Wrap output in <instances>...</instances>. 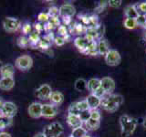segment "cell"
<instances>
[{"mask_svg": "<svg viewBox=\"0 0 146 137\" xmlns=\"http://www.w3.org/2000/svg\"><path fill=\"white\" fill-rule=\"evenodd\" d=\"M124 102V98L121 94H108L102 99V106L105 111L115 112Z\"/></svg>", "mask_w": 146, "mask_h": 137, "instance_id": "obj_1", "label": "cell"}, {"mask_svg": "<svg viewBox=\"0 0 146 137\" xmlns=\"http://www.w3.org/2000/svg\"><path fill=\"white\" fill-rule=\"evenodd\" d=\"M120 125L122 136L128 137L134 132L137 126V120L129 115H122L120 118Z\"/></svg>", "mask_w": 146, "mask_h": 137, "instance_id": "obj_2", "label": "cell"}, {"mask_svg": "<svg viewBox=\"0 0 146 137\" xmlns=\"http://www.w3.org/2000/svg\"><path fill=\"white\" fill-rule=\"evenodd\" d=\"M42 132L46 137H59L64 132V127L60 122H54L46 125Z\"/></svg>", "mask_w": 146, "mask_h": 137, "instance_id": "obj_3", "label": "cell"}, {"mask_svg": "<svg viewBox=\"0 0 146 137\" xmlns=\"http://www.w3.org/2000/svg\"><path fill=\"white\" fill-rule=\"evenodd\" d=\"M33 65V59L29 55H22L16 59L15 66L21 71H27Z\"/></svg>", "mask_w": 146, "mask_h": 137, "instance_id": "obj_4", "label": "cell"}, {"mask_svg": "<svg viewBox=\"0 0 146 137\" xmlns=\"http://www.w3.org/2000/svg\"><path fill=\"white\" fill-rule=\"evenodd\" d=\"M21 26V22L17 19V18L12 17H7L4 18L3 20V27L4 29L7 32L9 33H12V32H15L20 29Z\"/></svg>", "mask_w": 146, "mask_h": 137, "instance_id": "obj_5", "label": "cell"}, {"mask_svg": "<svg viewBox=\"0 0 146 137\" xmlns=\"http://www.w3.org/2000/svg\"><path fill=\"white\" fill-rule=\"evenodd\" d=\"M121 54L117 51L116 49H110L105 55V62L109 66H117L121 63Z\"/></svg>", "mask_w": 146, "mask_h": 137, "instance_id": "obj_6", "label": "cell"}, {"mask_svg": "<svg viewBox=\"0 0 146 137\" xmlns=\"http://www.w3.org/2000/svg\"><path fill=\"white\" fill-rule=\"evenodd\" d=\"M17 112V105L12 102H5L4 106L1 110V114L4 118L11 119L14 117Z\"/></svg>", "mask_w": 146, "mask_h": 137, "instance_id": "obj_7", "label": "cell"}, {"mask_svg": "<svg viewBox=\"0 0 146 137\" xmlns=\"http://www.w3.org/2000/svg\"><path fill=\"white\" fill-rule=\"evenodd\" d=\"M58 107L52 103H46L42 105V117L51 119L58 114Z\"/></svg>", "mask_w": 146, "mask_h": 137, "instance_id": "obj_8", "label": "cell"}, {"mask_svg": "<svg viewBox=\"0 0 146 137\" xmlns=\"http://www.w3.org/2000/svg\"><path fill=\"white\" fill-rule=\"evenodd\" d=\"M42 105L43 104L40 102H32L27 108L29 115L33 119H38L42 117Z\"/></svg>", "mask_w": 146, "mask_h": 137, "instance_id": "obj_9", "label": "cell"}, {"mask_svg": "<svg viewBox=\"0 0 146 137\" xmlns=\"http://www.w3.org/2000/svg\"><path fill=\"white\" fill-rule=\"evenodd\" d=\"M100 87L106 94H111L115 90V81L111 77H104L100 80Z\"/></svg>", "mask_w": 146, "mask_h": 137, "instance_id": "obj_10", "label": "cell"}, {"mask_svg": "<svg viewBox=\"0 0 146 137\" xmlns=\"http://www.w3.org/2000/svg\"><path fill=\"white\" fill-rule=\"evenodd\" d=\"M58 11H59V17H61L63 18L65 17L71 18L76 14V8L71 4H63L58 8Z\"/></svg>", "mask_w": 146, "mask_h": 137, "instance_id": "obj_11", "label": "cell"}, {"mask_svg": "<svg viewBox=\"0 0 146 137\" xmlns=\"http://www.w3.org/2000/svg\"><path fill=\"white\" fill-rule=\"evenodd\" d=\"M52 93V89L48 84H42L39 86L38 90H36L35 95L40 100H47L49 99L50 95Z\"/></svg>", "mask_w": 146, "mask_h": 137, "instance_id": "obj_12", "label": "cell"}, {"mask_svg": "<svg viewBox=\"0 0 146 137\" xmlns=\"http://www.w3.org/2000/svg\"><path fill=\"white\" fill-rule=\"evenodd\" d=\"M67 122L70 125L72 130L75 128H79L83 125V121L81 120L80 115H72V114H68L67 116Z\"/></svg>", "mask_w": 146, "mask_h": 137, "instance_id": "obj_13", "label": "cell"}, {"mask_svg": "<svg viewBox=\"0 0 146 137\" xmlns=\"http://www.w3.org/2000/svg\"><path fill=\"white\" fill-rule=\"evenodd\" d=\"M86 102L89 105L90 110H97L102 103V99L99 98L98 96H96L93 93H90L86 99Z\"/></svg>", "mask_w": 146, "mask_h": 137, "instance_id": "obj_14", "label": "cell"}, {"mask_svg": "<svg viewBox=\"0 0 146 137\" xmlns=\"http://www.w3.org/2000/svg\"><path fill=\"white\" fill-rule=\"evenodd\" d=\"M15 68L12 64H6L0 68V75L2 78H14Z\"/></svg>", "mask_w": 146, "mask_h": 137, "instance_id": "obj_15", "label": "cell"}, {"mask_svg": "<svg viewBox=\"0 0 146 137\" xmlns=\"http://www.w3.org/2000/svg\"><path fill=\"white\" fill-rule=\"evenodd\" d=\"M15 86L14 78H1L0 79V89L2 90H11Z\"/></svg>", "mask_w": 146, "mask_h": 137, "instance_id": "obj_16", "label": "cell"}, {"mask_svg": "<svg viewBox=\"0 0 146 137\" xmlns=\"http://www.w3.org/2000/svg\"><path fill=\"white\" fill-rule=\"evenodd\" d=\"M100 88V80L97 78H92L87 81V90L90 93H94L96 90Z\"/></svg>", "mask_w": 146, "mask_h": 137, "instance_id": "obj_17", "label": "cell"}, {"mask_svg": "<svg viewBox=\"0 0 146 137\" xmlns=\"http://www.w3.org/2000/svg\"><path fill=\"white\" fill-rule=\"evenodd\" d=\"M49 100L52 104L58 106V105H60L64 102V95L60 91H52Z\"/></svg>", "mask_w": 146, "mask_h": 137, "instance_id": "obj_18", "label": "cell"}, {"mask_svg": "<svg viewBox=\"0 0 146 137\" xmlns=\"http://www.w3.org/2000/svg\"><path fill=\"white\" fill-rule=\"evenodd\" d=\"M83 124L85 125V129L87 131H95L100 128V121L99 120H94V119H88L86 122H84Z\"/></svg>", "mask_w": 146, "mask_h": 137, "instance_id": "obj_19", "label": "cell"}, {"mask_svg": "<svg viewBox=\"0 0 146 137\" xmlns=\"http://www.w3.org/2000/svg\"><path fill=\"white\" fill-rule=\"evenodd\" d=\"M124 15L126 16V18H134L136 19L137 17H139V12L137 10L136 6H127L125 7V10H124Z\"/></svg>", "mask_w": 146, "mask_h": 137, "instance_id": "obj_20", "label": "cell"}, {"mask_svg": "<svg viewBox=\"0 0 146 137\" xmlns=\"http://www.w3.org/2000/svg\"><path fill=\"white\" fill-rule=\"evenodd\" d=\"M97 50L98 52L100 54V55H106L107 52L110 50V48H109V44L106 40H100L99 44H98V47H97Z\"/></svg>", "mask_w": 146, "mask_h": 137, "instance_id": "obj_21", "label": "cell"}, {"mask_svg": "<svg viewBox=\"0 0 146 137\" xmlns=\"http://www.w3.org/2000/svg\"><path fill=\"white\" fill-rule=\"evenodd\" d=\"M87 132H88V131L85 129V127L81 126V127L73 129L71 135L70 137H85L87 135Z\"/></svg>", "mask_w": 146, "mask_h": 137, "instance_id": "obj_22", "label": "cell"}, {"mask_svg": "<svg viewBox=\"0 0 146 137\" xmlns=\"http://www.w3.org/2000/svg\"><path fill=\"white\" fill-rule=\"evenodd\" d=\"M74 88L78 90V91H84L87 90V80L84 79H78L75 81L74 84Z\"/></svg>", "mask_w": 146, "mask_h": 137, "instance_id": "obj_23", "label": "cell"}, {"mask_svg": "<svg viewBox=\"0 0 146 137\" xmlns=\"http://www.w3.org/2000/svg\"><path fill=\"white\" fill-rule=\"evenodd\" d=\"M75 46L78 47V49H79L80 50L87 49L89 47V42H88V40H86L85 39L77 38L75 39Z\"/></svg>", "mask_w": 146, "mask_h": 137, "instance_id": "obj_24", "label": "cell"}, {"mask_svg": "<svg viewBox=\"0 0 146 137\" xmlns=\"http://www.w3.org/2000/svg\"><path fill=\"white\" fill-rule=\"evenodd\" d=\"M17 44L18 47L20 48H27L29 47L30 45V42H29V37L27 36H20L19 38L17 39Z\"/></svg>", "mask_w": 146, "mask_h": 137, "instance_id": "obj_25", "label": "cell"}, {"mask_svg": "<svg viewBox=\"0 0 146 137\" xmlns=\"http://www.w3.org/2000/svg\"><path fill=\"white\" fill-rule=\"evenodd\" d=\"M123 24H124V27L128 29H134L135 27L138 26L137 21L134 18H126L124 22H123Z\"/></svg>", "mask_w": 146, "mask_h": 137, "instance_id": "obj_26", "label": "cell"}, {"mask_svg": "<svg viewBox=\"0 0 146 137\" xmlns=\"http://www.w3.org/2000/svg\"><path fill=\"white\" fill-rule=\"evenodd\" d=\"M76 106H77L78 111H79L80 112H86V111H89L90 110L89 105H88V103H87L86 100H80V102H76Z\"/></svg>", "mask_w": 146, "mask_h": 137, "instance_id": "obj_27", "label": "cell"}, {"mask_svg": "<svg viewBox=\"0 0 146 137\" xmlns=\"http://www.w3.org/2000/svg\"><path fill=\"white\" fill-rule=\"evenodd\" d=\"M29 39L30 44H32V45L38 44V43L39 42V40H40L39 34H38L36 31L32 32V33H31L30 35H29Z\"/></svg>", "mask_w": 146, "mask_h": 137, "instance_id": "obj_28", "label": "cell"}, {"mask_svg": "<svg viewBox=\"0 0 146 137\" xmlns=\"http://www.w3.org/2000/svg\"><path fill=\"white\" fill-rule=\"evenodd\" d=\"M38 19L39 23H42V24H46L48 23L50 19V17L48 16V13H44V12H41L40 14H38Z\"/></svg>", "mask_w": 146, "mask_h": 137, "instance_id": "obj_29", "label": "cell"}, {"mask_svg": "<svg viewBox=\"0 0 146 137\" xmlns=\"http://www.w3.org/2000/svg\"><path fill=\"white\" fill-rule=\"evenodd\" d=\"M48 16L50 18H57L59 17V11H58V8L56 7H52L49 8V10L48 12Z\"/></svg>", "mask_w": 146, "mask_h": 137, "instance_id": "obj_30", "label": "cell"}, {"mask_svg": "<svg viewBox=\"0 0 146 137\" xmlns=\"http://www.w3.org/2000/svg\"><path fill=\"white\" fill-rule=\"evenodd\" d=\"M68 114H72V115H80V112L78 111L77 106H76V102H73L70 105V107L68 109Z\"/></svg>", "mask_w": 146, "mask_h": 137, "instance_id": "obj_31", "label": "cell"}, {"mask_svg": "<svg viewBox=\"0 0 146 137\" xmlns=\"http://www.w3.org/2000/svg\"><path fill=\"white\" fill-rule=\"evenodd\" d=\"M22 29V32L24 36H27V35H30L32 33V27L29 23H25L24 25L21 27Z\"/></svg>", "mask_w": 146, "mask_h": 137, "instance_id": "obj_32", "label": "cell"}, {"mask_svg": "<svg viewBox=\"0 0 146 137\" xmlns=\"http://www.w3.org/2000/svg\"><path fill=\"white\" fill-rule=\"evenodd\" d=\"M90 118L100 121V113L98 110H90Z\"/></svg>", "mask_w": 146, "mask_h": 137, "instance_id": "obj_33", "label": "cell"}, {"mask_svg": "<svg viewBox=\"0 0 146 137\" xmlns=\"http://www.w3.org/2000/svg\"><path fill=\"white\" fill-rule=\"evenodd\" d=\"M121 3H122L121 0H110V1H108L109 6L114 8L120 7L121 6Z\"/></svg>", "mask_w": 146, "mask_h": 137, "instance_id": "obj_34", "label": "cell"}, {"mask_svg": "<svg viewBox=\"0 0 146 137\" xmlns=\"http://www.w3.org/2000/svg\"><path fill=\"white\" fill-rule=\"evenodd\" d=\"M65 39L62 38L61 36H57L56 38H54V42L56 43L57 46H62L64 43H65Z\"/></svg>", "mask_w": 146, "mask_h": 137, "instance_id": "obj_35", "label": "cell"}, {"mask_svg": "<svg viewBox=\"0 0 146 137\" xmlns=\"http://www.w3.org/2000/svg\"><path fill=\"white\" fill-rule=\"evenodd\" d=\"M136 21H137V24H138V26H144L145 23H146V18L144 17V15H139V17L136 18Z\"/></svg>", "mask_w": 146, "mask_h": 137, "instance_id": "obj_36", "label": "cell"}, {"mask_svg": "<svg viewBox=\"0 0 146 137\" xmlns=\"http://www.w3.org/2000/svg\"><path fill=\"white\" fill-rule=\"evenodd\" d=\"M93 94H95L96 96H98L99 98L102 99V98L104 97V96L106 95V92H105V91H104V90H103V89L102 88V87H100V89H98L97 90H96V91H95V92H94Z\"/></svg>", "mask_w": 146, "mask_h": 137, "instance_id": "obj_37", "label": "cell"}, {"mask_svg": "<svg viewBox=\"0 0 146 137\" xmlns=\"http://www.w3.org/2000/svg\"><path fill=\"white\" fill-rule=\"evenodd\" d=\"M35 29H36V32L38 33H39L40 31H42V30H44L45 29V25L44 24H42V23H36L35 24Z\"/></svg>", "mask_w": 146, "mask_h": 137, "instance_id": "obj_38", "label": "cell"}, {"mask_svg": "<svg viewBox=\"0 0 146 137\" xmlns=\"http://www.w3.org/2000/svg\"><path fill=\"white\" fill-rule=\"evenodd\" d=\"M58 34L61 35V36L67 35V29H66L65 26H59L58 29Z\"/></svg>", "mask_w": 146, "mask_h": 137, "instance_id": "obj_39", "label": "cell"}, {"mask_svg": "<svg viewBox=\"0 0 146 137\" xmlns=\"http://www.w3.org/2000/svg\"><path fill=\"white\" fill-rule=\"evenodd\" d=\"M139 10L143 14H146V3H141L139 5Z\"/></svg>", "mask_w": 146, "mask_h": 137, "instance_id": "obj_40", "label": "cell"}, {"mask_svg": "<svg viewBox=\"0 0 146 137\" xmlns=\"http://www.w3.org/2000/svg\"><path fill=\"white\" fill-rule=\"evenodd\" d=\"M7 123L6 122V121H4L3 119H0V130H3L7 127Z\"/></svg>", "mask_w": 146, "mask_h": 137, "instance_id": "obj_41", "label": "cell"}, {"mask_svg": "<svg viewBox=\"0 0 146 137\" xmlns=\"http://www.w3.org/2000/svg\"><path fill=\"white\" fill-rule=\"evenodd\" d=\"M0 137H12L10 134L7 132H0Z\"/></svg>", "mask_w": 146, "mask_h": 137, "instance_id": "obj_42", "label": "cell"}, {"mask_svg": "<svg viewBox=\"0 0 146 137\" xmlns=\"http://www.w3.org/2000/svg\"><path fill=\"white\" fill-rule=\"evenodd\" d=\"M34 137H46V136L44 135V134L42 132H38V134H36L34 135Z\"/></svg>", "mask_w": 146, "mask_h": 137, "instance_id": "obj_43", "label": "cell"}, {"mask_svg": "<svg viewBox=\"0 0 146 137\" xmlns=\"http://www.w3.org/2000/svg\"><path fill=\"white\" fill-rule=\"evenodd\" d=\"M4 103H5V100H3L2 98H0V112H1V110L4 106Z\"/></svg>", "mask_w": 146, "mask_h": 137, "instance_id": "obj_44", "label": "cell"}, {"mask_svg": "<svg viewBox=\"0 0 146 137\" xmlns=\"http://www.w3.org/2000/svg\"><path fill=\"white\" fill-rule=\"evenodd\" d=\"M143 126L146 128V118L144 119V121H143Z\"/></svg>", "mask_w": 146, "mask_h": 137, "instance_id": "obj_45", "label": "cell"}, {"mask_svg": "<svg viewBox=\"0 0 146 137\" xmlns=\"http://www.w3.org/2000/svg\"><path fill=\"white\" fill-rule=\"evenodd\" d=\"M2 117H3V116H2V114H1V112H0V119H1Z\"/></svg>", "mask_w": 146, "mask_h": 137, "instance_id": "obj_46", "label": "cell"}, {"mask_svg": "<svg viewBox=\"0 0 146 137\" xmlns=\"http://www.w3.org/2000/svg\"><path fill=\"white\" fill-rule=\"evenodd\" d=\"M144 27H145V29H146V23H145V25H144Z\"/></svg>", "mask_w": 146, "mask_h": 137, "instance_id": "obj_47", "label": "cell"}, {"mask_svg": "<svg viewBox=\"0 0 146 137\" xmlns=\"http://www.w3.org/2000/svg\"><path fill=\"white\" fill-rule=\"evenodd\" d=\"M85 137H90V136H89V135H86Z\"/></svg>", "mask_w": 146, "mask_h": 137, "instance_id": "obj_48", "label": "cell"}, {"mask_svg": "<svg viewBox=\"0 0 146 137\" xmlns=\"http://www.w3.org/2000/svg\"><path fill=\"white\" fill-rule=\"evenodd\" d=\"M144 36H145V38H146V32H145V34H144Z\"/></svg>", "mask_w": 146, "mask_h": 137, "instance_id": "obj_49", "label": "cell"}]
</instances>
